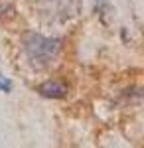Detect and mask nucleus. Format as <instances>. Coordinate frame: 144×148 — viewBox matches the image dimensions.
Masks as SVG:
<instances>
[{"label": "nucleus", "mask_w": 144, "mask_h": 148, "mask_svg": "<svg viewBox=\"0 0 144 148\" xmlns=\"http://www.w3.org/2000/svg\"><path fill=\"white\" fill-rule=\"evenodd\" d=\"M22 47L34 65L45 67L51 61H56L57 56L61 53L63 42L61 38H49V36H42L36 32H28L22 38Z\"/></svg>", "instance_id": "nucleus-1"}, {"label": "nucleus", "mask_w": 144, "mask_h": 148, "mask_svg": "<svg viewBox=\"0 0 144 148\" xmlns=\"http://www.w3.org/2000/svg\"><path fill=\"white\" fill-rule=\"evenodd\" d=\"M38 4L47 16H53L57 20H67L75 16L79 8V0H38Z\"/></svg>", "instance_id": "nucleus-2"}, {"label": "nucleus", "mask_w": 144, "mask_h": 148, "mask_svg": "<svg viewBox=\"0 0 144 148\" xmlns=\"http://www.w3.org/2000/svg\"><path fill=\"white\" fill-rule=\"evenodd\" d=\"M38 93H40L42 97H45V99H63L67 95V87L61 81L49 79V81H44V83L38 87Z\"/></svg>", "instance_id": "nucleus-3"}, {"label": "nucleus", "mask_w": 144, "mask_h": 148, "mask_svg": "<svg viewBox=\"0 0 144 148\" xmlns=\"http://www.w3.org/2000/svg\"><path fill=\"white\" fill-rule=\"evenodd\" d=\"M0 91L2 93H10L12 91V81L4 75V73H0Z\"/></svg>", "instance_id": "nucleus-4"}]
</instances>
